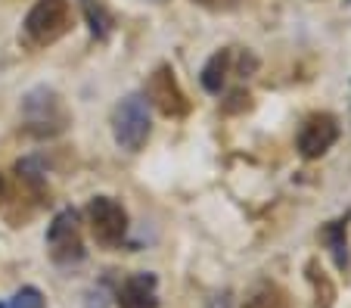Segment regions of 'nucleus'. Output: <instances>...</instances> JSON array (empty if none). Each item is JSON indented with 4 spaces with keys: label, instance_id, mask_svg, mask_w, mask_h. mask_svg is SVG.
Here are the masks:
<instances>
[{
    "label": "nucleus",
    "instance_id": "obj_1",
    "mask_svg": "<svg viewBox=\"0 0 351 308\" xmlns=\"http://www.w3.org/2000/svg\"><path fill=\"white\" fill-rule=\"evenodd\" d=\"M153 134L149 103L143 94H128L112 109V137L125 153H140Z\"/></svg>",
    "mask_w": 351,
    "mask_h": 308
},
{
    "label": "nucleus",
    "instance_id": "obj_2",
    "mask_svg": "<svg viewBox=\"0 0 351 308\" xmlns=\"http://www.w3.org/2000/svg\"><path fill=\"white\" fill-rule=\"evenodd\" d=\"M72 25V7H69V0H38L32 10H28L25 22H22V32L32 44L38 47H47V44H53L60 40L62 34L69 32Z\"/></svg>",
    "mask_w": 351,
    "mask_h": 308
},
{
    "label": "nucleus",
    "instance_id": "obj_3",
    "mask_svg": "<svg viewBox=\"0 0 351 308\" xmlns=\"http://www.w3.org/2000/svg\"><path fill=\"white\" fill-rule=\"evenodd\" d=\"M22 112H25L28 131L38 137H53L60 131H66L69 125V112L62 106V100L50 91V87H34L32 94L22 103Z\"/></svg>",
    "mask_w": 351,
    "mask_h": 308
},
{
    "label": "nucleus",
    "instance_id": "obj_4",
    "mask_svg": "<svg viewBox=\"0 0 351 308\" xmlns=\"http://www.w3.org/2000/svg\"><path fill=\"white\" fill-rule=\"evenodd\" d=\"M87 224H90L93 240L106 249L121 246L128 237V212L112 196H93L87 202Z\"/></svg>",
    "mask_w": 351,
    "mask_h": 308
},
{
    "label": "nucleus",
    "instance_id": "obj_5",
    "mask_svg": "<svg viewBox=\"0 0 351 308\" xmlns=\"http://www.w3.org/2000/svg\"><path fill=\"white\" fill-rule=\"evenodd\" d=\"M47 246H50V259L56 265H78L84 261V243H81V224H78V212L75 209H62L50 222L47 230Z\"/></svg>",
    "mask_w": 351,
    "mask_h": 308
},
{
    "label": "nucleus",
    "instance_id": "obj_6",
    "mask_svg": "<svg viewBox=\"0 0 351 308\" xmlns=\"http://www.w3.org/2000/svg\"><path fill=\"white\" fill-rule=\"evenodd\" d=\"M143 97H146V103H153L168 119H180V115H186V109H190V100H186V94L180 91L178 78H174V72L168 66H159L149 75Z\"/></svg>",
    "mask_w": 351,
    "mask_h": 308
},
{
    "label": "nucleus",
    "instance_id": "obj_7",
    "mask_svg": "<svg viewBox=\"0 0 351 308\" xmlns=\"http://www.w3.org/2000/svg\"><path fill=\"white\" fill-rule=\"evenodd\" d=\"M336 141H339V119L330 112H317L302 125L295 143H298V153L305 159H320L324 153H330Z\"/></svg>",
    "mask_w": 351,
    "mask_h": 308
},
{
    "label": "nucleus",
    "instance_id": "obj_8",
    "mask_svg": "<svg viewBox=\"0 0 351 308\" xmlns=\"http://www.w3.org/2000/svg\"><path fill=\"white\" fill-rule=\"evenodd\" d=\"M115 305L119 308H159V293H156V274L140 271L119 283L115 289Z\"/></svg>",
    "mask_w": 351,
    "mask_h": 308
},
{
    "label": "nucleus",
    "instance_id": "obj_9",
    "mask_svg": "<svg viewBox=\"0 0 351 308\" xmlns=\"http://www.w3.org/2000/svg\"><path fill=\"white\" fill-rule=\"evenodd\" d=\"M233 50H221V54H215L212 60L206 62V69H202V75H199V81H202V87H206L208 94L221 97V91L227 87V78H230V66H233Z\"/></svg>",
    "mask_w": 351,
    "mask_h": 308
},
{
    "label": "nucleus",
    "instance_id": "obj_10",
    "mask_svg": "<svg viewBox=\"0 0 351 308\" xmlns=\"http://www.w3.org/2000/svg\"><path fill=\"white\" fill-rule=\"evenodd\" d=\"M0 308H44V293L38 287H22L0 302Z\"/></svg>",
    "mask_w": 351,
    "mask_h": 308
},
{
    "label": "nucleus",
    "instance_id": "obj_11",
    "mask_svg": "<svg viewBox=\"0 0 351 308\" xmlns=\"http://www.w3.org/2000/svg\"><path fill=\"white\" fill-rule=\"evenodd\" d=\"M324 237L330 240V246H332L336 265H339V268H345V265H348V243H345V237H342V224H332Z\"/></svg>",
    "mask_w": 351,
    "mask_h": 308
},
{
    "label": "nucleus",
    "instance_id": "obj_12",
    "mask_svg": "<svg viewBox=\"0 0 351 308\" xmlns=\"http://www.w3.org/2000/svg\"><path fill=\"white\" fill-rule=\"evenodd\" d=\"M81 7H84V13H87V22H90V32L97 34V38H106V34H109V19L103 16V10L93 7V0H81Z\"/></svg>",
    "mask_w": 351,
    "mask_h": 308
},
{
    "label": "nucleus",
    "instance_id": "obj_13",
    "mask_svg": "<svg viewBox=\"0 0 351 308\" xmlns=\"http://www.w3.org/2000/svg\"><path fill=\"white\" fill-rule=\"evenodd\" d=\"M7 196H10V187H7V178L0 174V209H3V202H7Z\"/></svg>",
    "mask_w": 351,
    "mask_h": 308
},
{
    "label": "nucleus",
    "instance_id": "obj_14",
    "mask_svg": "<svg viewBox=\"0 0 351 308\" xmlns=\"http://www.w3.org/2000/svg\"><path fill=\"white\" fill-rule=\"evenodd\" d=\"M196 3H202V7H218L221 0H196Z\"/></svg>",
    "mask_w": 351,
    "mask_h": 308
}]
</instances>
